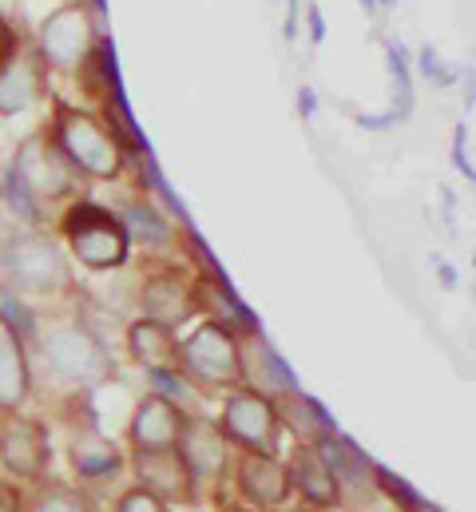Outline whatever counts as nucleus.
Returning <instances> with one entry per match:
<instances>
[{
    "label": "nucleus",
    "mask_w": 476,
    "mask_h": 512,
    "mask_svg": "<svg viewBox=\"0 0 476 512\" xmlns=\"http://www.w3.org/2000/svg\"><path fill=\"white\" fill-rule=\"evenodd\" d=\"M175 449H179V457L187 461V469H191V477H195L199 485L223 481V477L231 473L235 445L223 437L219 421H211V417H203V413H187Z\"/></svg>",
    "instance_id": "4468645a"
},
{
    "label": "nucleus",
    "mask_w": 476,
    "mask_h": 512,
    "mask_svg": "<svg viewBox=\"0 0 476 512\" xmlns=\"http://www.w3.org/2000/svg\"><path fill=\"white\" fill-rule=\"evenodd\" d=\"M219 429H223V437H227L235 449L270 453V457H278V445H282V433H286V429H282L278 401H270L266 393L246 389V385L223 393Z\"/></svg>",
    "instance_id": "6e6552de"
},
{
    "label": "nucleus",
    "mask_w": 476,
    "mask_h": 512,
    "mask_svg": "<svg viewBox=\"0 0 476 512\" xmlns=\"http://www.w3.org/2000/svg\"><path fill=\"white\" fill-rule=\"evenodd\" d=\"M286 477H290V493H298L310 509L334 512L342 505V489H338L318 445H294V453L286 461Z\"/></svg>",
    "instance_id": "dca6fc26"
},
{
    "label": "nucleus",
    "mask_w": 476,
    "mask_h": 512,
    "mask_svg": "<svg viewBox=\"0 0 476 512\" xmlns=\"http://www.w3.org/2000/svg\"><path fill=\"white\" fill-rule=\"evenodd\" d=\"M361 4H365V8H373V0H361Z\"/></svg>",
    "instance_id": "c85d7f7f"
},
{
    "label": "nucleus",
    "mask_w": 476,
    "mask_h": 512,
    "mask_svg": "<svg viewBox=\"0 0 476 512\" xmlns=\"http://www.w3.org/2000/svg\"><path fill=\"white\" fill-rule=\"evenodd\" d=\"M0 286L16 298H56L76 290L72 258L44 231H20L0 243Z\"/></svg>",
    "instance_id": "7ed1b4c3"
},
{
    "label": "nucleus",
    "mask_w": 476,
    "mask_h": 512,
    "mask_svg": "<svg viewBox=\"0 0 476 512\" xmlns=\"http://www.w3.org/2000/svg\"><path fill=\"white\" fill-rule=\"evenodd\" d=\"M179 374L191 389L231 393L242 385L238 374V334L219 322H199L187 338H179Z\"/></svg>",
    "instance_id": "0eeeda50"
},
{
    "label": "nucleus",
    "mask_w": 476,
    "mask_h": 512,
    "mask_svg": "<svg viewBox=\"0 0 476 512\" xmlns=\"http://www.w3.org/2000/svg\"><path fill=\"white\" fill-rule=\"evenodd\" d=\"M48 92V72L44 64L28 52V56H12L8 68L0 72V116H20L28 112L36 100H44Z\"/></svg>",
    "instance_id": "6ab92c4d"
},
{
    "label": "nucleus",
    "mask_w": 476,
    "mask_h": 512,
    "mask_svg": "<svg viewBox=\"0 0 476 512\" xmlns=\"http://www.w3.org/2000/svg\"><path fill=\"white\" fill-rule=\"evenodd\" d=\"M278 413H282V429H290V433L298 437V445H322L326 437L338 433L334 417H330L310 393H302V389H298L294 397L278 401Z\"/></svg>",
    "instance_id": "4be33fe9"
},
{
    "label": "nucleus",
    "mask_w": 476,
    "mask_h": 512,
    "mask_svg": "<svg viewBox=\"0 0 476 512\" xmlns=\"http://www.w3.org/2000/svg\"><path fill=\"white\" fill-rule=\"evenodd\" d=\"M52 143L60 147V155L68 159V167L80 179L92 183H116L127 171V155L112 139V131L104 128V120L88 108H76L68 100H52Z\"/></svg>",
    "instance_id": "20e7f679"
},
{
    "label": "nucleus",
    "mask_w": 476,
    "mask_h": 512,
    "mask_svg": "<svg viewBox=\"0 0 476 512\" xmlns=\"http://www.w3.org/2000/svg\"><path fill=\"white\" fill-rule=\"evenodd\" d=\"M24 512H92V505L80 489H72L64 481H40V485H32Z\"/></svg>",
    "instance_id": "b1692460"
},
{
    "label": "nucleus",
    "mask_w": 476,
    "mask_h": 512,
    "mask_svg": "<svg viewBox=\"0 0 476 512\" xmlns=\"http://www.w3.org/2000/svg\"><path fill=\"white\" fill-rule=\"evenodd\" d=\"M322 36H326V24H322V12H318V8H310V40H314V44H322Z\"/></svg>",
    "instance_id": "cd10ccee"
},
{
    "label": "nucleus",
    "mask_w": 476,
    "mask_h": 512,
    "mask_svg": "<svg viewBox=\"0 0 476 512\" xmlns=\"http://www.w3.org/2000/svg\"><path fill=\"white\" fill-rule=\"evenodd\" d=\"M318 449H322V457H326V465H330V473H334L342 497H346V489H361V493H373V489H377V485H373L377 465L365 457V449H357L350 437L334 433V437H326Z\"/></svg>",
    "instance_id": "412c9836"
},
{
    "label": "nucleus",
    "mask_w": 476,
    "mask_h": 512,
    "mask_svg": "<svg viewBox=\"0 0 476 512\" xmlns=\"http://www.w3.org/2000/svg\"><path fill=\"white\" fill-rule=\"evenodd\" d=\"M116 512H171L163 501H155L151 493H143V489H123L119 493V501H116Z\"/></svg>",
    "instance_id": "393cba45"
},
{
    "label": "nucleus",
    "mask_w": 476,
    "mask_h": 512,
    "mask_svg": "<svg viewBox=\"0 0 476 512\" xmlns=\"http://www.w3.org/2000/svg\"><path fill=\"white\" fill-rule=\"evenodd\" d=\"M44 370L56 382L72 385L76 393H92L116 374V362L104 346V338L84 322V318H60V322H40L32 334Z\"/></svg>",
    "instance_id": "f03ea898"
},
{
    "label": "nucleus",
    "mask_w": 476,
    "mask_h": 512,
    "mask_svg": "<svg viewBox=\"0 0 476 512\" xmlns=\"http://www.w3.org/2000/svg\"><path fill=\"white\" fill-rule=\"evenodd\" d=\"M127 354L147 374L179 370V330L159 326L151 318H135V322H127Z\"/></svg>",
    "instance_id": "a211bd4d"
},
{
    "label": "nucleus",
    "mask_w": 476,
    "mask_h": 512,
    "mask_svg": "<svg viewBox=\"0 0 476 512\" xmlns=\"http://www.w3.org/2000/svg\"><path fill=\"white\" fill-rule=\"evenodd\" d=\"M68 457H72V469H76V477L80 481H112L123 473V465H127V457H123V449H119L112 437H104L100 429H80L76 437H72V445H68Z\"/></svg>",
    "instance_id": "aec40b11"
},
{
    "label": "nucleus",
    "mask_w": 476,
    "mask_h": 512,
    "mask_svg": "<svg viewBox=\"0 0 476 512\" xmlns=\"http://www.w3.org/2000/svg\"><path fill=\"white\" fill-rule=\"evenodd\" d=\"M60 235L68 239V255L92 274H112L123 270L131 258L127 231L119 223L116 211L92 203V199H76L68 203L64 219H60Z\"/></svg>",
    "instance_id": "39448f33"
},
{
    "label": "nucleus",
    "mask_w": 476,
    "mask_h": 512,
    "mask_svg": "<svg viewBox=\"0 0 476 512\" xmlns=\"http://www.w3.org/2000/svg\"><path fill=\"white\" fill-rule=\"evenodd\" d=\"M100 32L96 20L88 12L84 0H68L60 8H52L32 40V56L44 64V72H60V76H76L84 68V60L96 52Z\"/></svg>",
    "instance_id": "423d86ee"
},
{
    "label": "nucleus",
    "mask_w": 476,
    "mask_h": 512,
    "mask_svg": "<svg viewBox=\"0 0 476 512\" xmlns=\"http://www.w3.org/2000/svg\"><path fill=\"white\" fill-rule=\"evenodd\" d=\"M28 505V493L16 489L12 481H0V512H24Z\"/></svg>",
    "instance_id": "a878e982"
},
{
    "label": "nucleus",
    "mask_w": 476,
    "mask_h": 512,
    "mask_svg": "<svg viewBox=\"0 0 476 512\" xmlns=\"http://www.w3.org/2000/svg\"><path fill=\"white\" fill-rule=\"evenodd\" d=\"M0 469L12 481L40 485L52 469V441L48 425L28 413H0Z\"/></svg>",
    "instance_id": "9d476101"
},
{
    "label": "nucleus",
    "mask_w": 476,
    "mask_h": 512,
    "mask_svg": "<svg viewBox=\"0 0 476 512\" xmlns=\"http://www.w3.org/2000/svg\"><path fill=\"white\" fill-rule=\"evenodd\" d=\"M32 397V358L28 342L0 318V413L24 409Z\"/></svg>",
    "instance_id": "f3484780"
},
{
    "label": "nucleus",
    "mask_w": 476,
    "mask_h": 512,
    "mask_svg": "<svg viewBox=\"0 0 476 512\" xmlns=\"http://www.w3.org/2000/svg\"><path fill=\"white\" fill-rule=\"evenodd\" d=\"M238 497L258 512L282 509L294 493H290V477H286V461L282 457H270V453H246L235 449L231 457V473Z\"/></svg>",
    "instance_id": "ddd939ff"
},
{
    "label": "nucleus",
    "mask_w": 476,
    "mask_h": 512,
    "mask_svg": "<svg viewBox=\"0 0 476 512\" xmlns=\"http://www.w3.org/2000/svg\"><path fill=\"white\" fill-rule=\"evenodd\" d=\"M20 52V40H16V32H12V24L0 16V72L8 68V60Z\"/></svg>",
    "instance_id": "bb28decb"
},
{
    "label": "nucleus",
    "mask_w": 476,
    "mask_h": 512,
    "mask_svg": "<svg viewBox=\"0 0 476 512\" xmlns=\"http://www.w3.org/2000/svg\"><path fill=\"white\" fill-rule=\"evenodd\" d=\"M116 215H119V223H123V231H127V243H131V247L139 243L143 251H163V247L175 243V227H171L147 199H135V203L119 207Z\"/></svg>",
    "instance_id": "5701e85b"
},
{
    "label": "nucleus",
    "mask_w": 476,
    "mask_h": 512,
    "mask_svg": "<svg viewBox=\"0 0 476 512\" xmlns=\"http://www.w3.org/2000/svg\"><path fill=\"white\" fill-rule=\"evenodd\" d=\"M131 477L135 489L151 493L155 501H163L167 509H183L199 501V481L191 477L187 461L179 457V449H147V453H131Z\"/></svg>",
    "instance_id": "9b49d317"
},
{
    "label": "nucleus",
    "mask_w": 476,
    "mask_h": 512,
    "mask_svg": "<svg viewBox=\"0 0 476 512\" xmlns=\"http://www.w3.org/2000/svg\"><path fill=\"white\" fill-rule=\"evenodd\" d=\"M191 409H183L179 401L163 397V393H143L131 409V421H127V445L131 453H147V449H175L179 445V433H183V421H187Z\"/></svg>",
    "instance_id": "2eb2a0df"
},
{
    "label": "nucleus",
    "mask_w": 476,
    "mask_h": 512,
    "mask_svg": "<svg viewBox=\"0 0 476 512\" xmlns=\"http://www.w3.org/2000/svg\"><path fill=\"white\" fill-rule=\"evenodd\" d=\"M139 318H151L159 326H187L191 318H199V286H195V274L175 266V262H163V266H151L139 282Z\"/></svg>",
    "instance_id": "1a4fd4ad"
},
{
    "label": "nucleus",
    "mask_w": 476,
    "mask_h": 512,
    "mask_svg": "<svg viewBox=\"0 0 476 512\" xmlns=\"http://www.w3.org/2000/svg\"><path fill=\"white\" fill-rule=\"evenodd\" d=\"M76 191H80V175L68 167V159L52 143L48 128L24 135L12 163H8V199H12V207L24 219L40 223L48 207L76 203Z\"/></svg>",
    "instance_id": "f257e3e1"
},
{
    "label": "nucleus",
    "mask_w": 476,
    "mask_h": 512,
    "mask_svg": "<svg viewBox=\"0 0 476 512\" xmlns=\"http://www.w3.org/2000/svg\"><path fill=\"white\" fill-rule=\"evenodd\" d=\"M238 374L246 389L266 393L270 401H286L298 393L294 370L282 362V354L270 346V338L262 334V326H250L238 334Z\"/></svg>",
    "instance_id": "f8f14e48"
}]
</instances>
